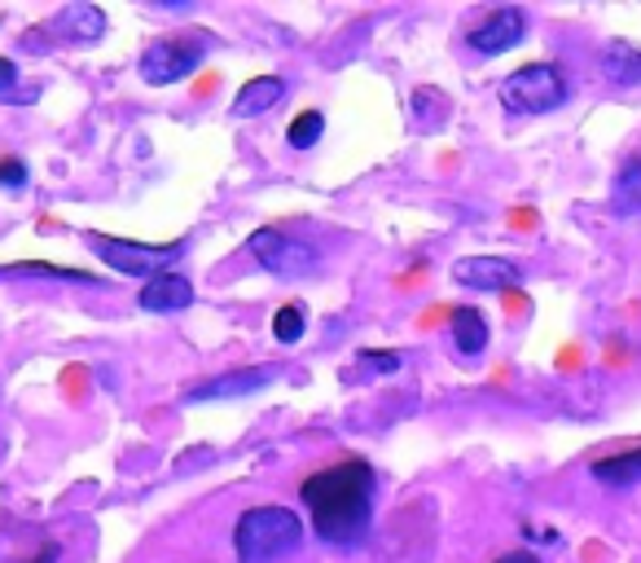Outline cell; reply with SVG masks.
<instances>
[{
  "mask_svg": "<svg viewBox=\"0 0 641 563\" xmlns=\"http://www.w3.org/2000/svg\"><path fill=\"white\" fill-rule=\"evenodd\" d=\"M320 132H325V115H320V110H304V115H295V123L286 128V141H291L295 150H313L320 141Z\"/></svg>",
  "mask_w": 641,
  "mask_h": 563,
  "instance_id": "obj_16",
  "label": "cell"
},
{
  "mask_svg": "<svg viewBox=\"0 0 641 563\" xmlns=\"http://www.w3.org/2000/svg\"><path fill=\"white\" fill-rule=\"evenodd\" d=\"M360 366H365V375H391V370H400V357L395 353H360Z\"/></svg>",
  "mask_w": 641,
  "mask_h": 563,
  "instance_id": "obj_18",
  "label": "cell"
},
{
  "mask_svg": "<svg viewBox=\"0 0 641 563\" xmlns=\"http://www.w3.org/2000/svg\"><path fill=\"white\" fill-rule=\"evenodd\" d=\"M137 304H141L145 313H181V308L194 304V286H189V278H181V273H159V278H150V282L137 291Z\"/></svg>",
  "mask_w": 641,
  "mask_h": 563,
  "instance_id": "obj_10",
  "label": "cell"
},
{
  "mask_svg": "<svg viewBox=\"0 0 641 563\" xmlns=\"http://www.w3.org/2000/svg\"><path fill=\"white\" fill-rule=\"evenodd\" d=\"M373 489L378 476L365 458H343L308 476L300 485V498L308 507L313 533L325 546H360L373 524Z\"/></svg>",
  "mask_w": 641,
  "mask_h": 563,
  "instance_id": "obj_1",
  "label": "cell"
},
{
  "mask_svg": "<svg viewBox=\"0 0 641 563\" xmlns=\"http://www.w3.org/2000/svg\"><path fill=\"white\" fill-rule=\"evenodd\" d=\"M57 560H62V546H57V542H44L40 555H35L31 563H57Z\"/></svg>",
  "mask_w": 641,
  "mask_h": 563,
  "instance_id": "obj_21",
  "label": "cell"
},
{
  "mask_svg": "<svg viewBox=\"0 0 641 563\" xmlns=\"http://www.w3.org/2000/svg\"><path fill=\"white\" fill-rule=\"evenodd\" d=\"M207 57V40L203 31H185V35H167V40H154L145 53H141V79L154 84V88H167V84H181L198 71V62Z\"/></svg>",
  "mask_w": 641,
  "mask_h": 563,
  "instance_id": "obj_5",
  "label": "cell"
},
{
  "mask_svg": "<svg viewBox=\"0 0 641 563\" xmlns=\"http://www.w3.org/2000/svg\"><path fill=\"white\" fill-rule=\"evenodd\" d=\"M304 308L300 304H286V308H278V317H273V339L278 344H300L304 339Z\"/></svg>",
  "mask_w": 641,
  "mask_h": 563,
  "instance_id": "obj_17",
  "label": "cell"
},
{
  "mask_svg": "<svg viewBox=\"0 0 641 563\" xmlns=\"http://www.w3.org/2000/svg\"><path fill=\"white\" fill-rule=\"evenodd\" d=\"M13 84H18V66H13L9 57H0V97H9Z\"/></svg>",
  "mask_w": 641,
  "mask_h": 563,
  "instance_id": "obj_20",
  "label": "cell"
},
{
  "mask_svg": "<svg viewBox=\"0 0 641 563\" xmlns=\"http://www.w3.org/2000/svg\"><path fill=\"white\" fill-rule=\"evenodd\" d=\"M88 242H93V251H97L110 269H119V273H128V278H159V273H172V264L185 256V242H159V247H150V242L110 238V234H88Z\"/></svg>",
  "mask_w": 641,
  "mask_h": 563,
  "instance_id": "obj_4",
  "label": "cell"
},
{
  "mask_svg": "<svg viewBox=\"0 0 641 563\" xmlns=\"http://www.w3.org/2000/svg\"><path fill=\"white\" fill-rule=\"evenodd\" d=\"M304 546V520L291 507H251L233 524L238 563H282Z\"/></svg>",
  "mask_w": 641,
  "mask_h": 563,
  "instance_id": "obj_2",
  "label": "cell"
},
{
  "mask_svg": "<svg viewBox=\"0 0 641 563\" xmlns=\"http://www.w3.org/2000/svg\"><path fill=\"white\" fill-rule=\"evenodd\" d=\"M247 247H251V256H256L269 273H278V278H313L320 269L317 247H308V242H300V238H291V234H282V229H256Z\"/></svg>",
  "mask_w": 641,
  "mask_h": 563,
  "instance_id": "obj_6",
  "label": "cell"
},
{
  "mask_svg": "<svg viewBox=\"0 0 641 563\" xmlns=\"http://www.w3.org/2000/svg\"><path fill=\"white\" fill-rule=\"evenodd\" d=\"M453 344L466 357H479L488 348V317L479 308H453Z\"/></svg>",
  "mask_w": 641,
  "mask_h": 563,
  "instance_id": "obj_14",
  "label": "cell"
},
{
  "mask_svg": "<svg viewBox=\"0 0 641 563\" xmlns=\"http://www.w3.org/2000/svg\"><path fill=\"white\" fill-rule=\"evenodd\" d=\"M282 97H286V79H282V75H256V79H247V84L238 88L233 115H238V119H256V115L273 110Z\"/></svg>",
  "mask_w": 641,
  "mask_h": 563,
  "instance_id": "obj_12",
  "label": "cell"
},
{
  "mask_svg": "<svg viewBox=\"0 0 641 563\" xmlns=\"http://www.w3.org/2000/svg\"><path fill=\"white\" fill-rule=\"evenodd\" d=\"M48 31H57L70 44H93L106 35V13L97 4H66L48 18Z\"/></svg>",
  "mask_w": 641,
  "mask_h": 563,
  "instance_id": "obj_11",
  "label": "cell"
},
{
  "mask_svg": "<svg viewBox=\"0 0 641 563\" xmlns=\"http://www.w3.org/2000/svg\"><path fill=\"white\" fill-rule=\"evenodd\" d=\"M602 71L611 84H641V44L633 40H611L602 48Z\"/></svg>",
  "mask_w": 641,
  "mask_h": 563,
  "instance_id": "obj_13",
  "label": "cell"
},
{
  "mask_svg": "<svg viewBox=\"0 0 641 563\" xmlns=\"http://www.w3.org/2000/svg\"><path fill=\"white\" fill-rule=\"evenodd\" d=\"M567 75L554 62H528L501 79V106L514 115H550L567 101Z\"/></svg>",
  "mask_w": 641,
  "mask_h": 563,
  "instance_id": "obj_3",
  "label": "cell"
},
{
  "mask_svg": "<svg viewBox=\"0 0 641 563\" xmlns=\"http://www.w3.org/2000/svg\"><path fill=\"white\" fill-rule=\"evenodd\" d=\"M453 282H461L470 291H510L523 282V273L506 256H466L453 264Z\"/></svg>",
  "mask_w": 641,
  "mask_h": 563,
  "instance_id": "obj_8",
  "label": "cell"
},
{
  "mask_svg": "<svg viewBox=\"0 0 641 563\" xmlns=\"http://www.w3.org/2000/svg\"><path fill=\"white\" fill-rule=\"evenodd\" d=\"M523 35H528V13L514 9V4H506V9H492L484 22H475V26L466 31V44H470L479 57H497V53L514 48Z\"/></svg>",
  "mask_w": 641,
  "mask_h": 563,
  "instance_id": "obj_7",
  "label": "cell"
},
{
  "mask_svg": "<svg viewBox=\"0 0 641 563\" xmlns=\"http://www.w3.org/2000/svg\"><path fill=\"white\" fill-rule=\"evenodd\" d=\"M0 185H4V190H22V185H26V163L13 159V154L0 159Z\"/></svg>",
  "mask_w": 641,
  "mask_h": 563,
  "instance_id": "obj_19",
  "label": "cell"
},
{
  "mask_svg": "<svg viewBox=\"0 0 641 563\" xmlns=\"http://www.w3.org/2000/svg\"><path fill=\"white\" fill-rule=\"evenodd\" d=\"M497 563H541L536 555H528V551H514V555H501Z\"/></svg>",
  "mask_w": 641,
  "mask_h": 563,
  "instance_id": "obj_22",
  "label": "cell"
},
{
  "mask_svg": "<svg viewBox=\"0 0 641 563\" xmlns=\"http://www.w3.org/2000/svg\"><path fill=\"white\" fill-rule=\"evenodd\" d=\"M594 480L598 485H611V489H633V485H641V450L598 458L594 463Z\"/></svg>",
  "mask_w": 641,
  "mask_h": 563,
  "instance_id": "obj_15",
  "label": "cell"
},
{
  "mask_svg": "<svg viewBox=\"0 0 641 563\" xmlns=\"http://www.w3.org/2000/svg\"><path fill=\"white\" fill-rule=\"evenodd\" d=\"M273 379H278V366H251V370H233V375H220L211 383L189 388L185 401L189 405H198V401H233V397H251V392L269 388Z\"/></svg>",
  "mask_w": 641,
  "mask_h": 563,
  "instance_id": "obj_9",
  "label": "cell"
}]
</instances>
